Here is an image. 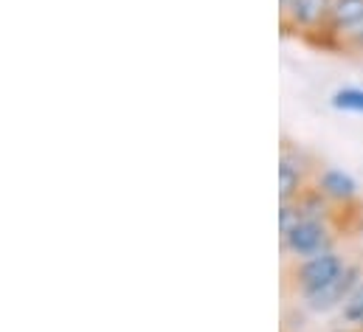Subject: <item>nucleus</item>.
Wrapping results in <instances>:
<instances>
[{
	"label": "nucleus",
	"instance_id": "nucleus-1",
	"mask_svg": "<svg viewBox=\"0 0 363 332\" xmlns=\"http://www.w3.org/2000/svg\"><path fill=\"white\" fill-rule=\"evenodd\" d=\"M347 265L350 262L338 250H321L315 256L298 259L290 270V282H293L296 293L301 299H307V296H315L318 290H324L327 284H333L347 270Z\"/></svg>",
	"mask_w": 363,
	"mask_h": 332
},
{
	"label": "nucleus",
	"instance_id": "nucleus-2",
	"mask_svg": "<svg viewBox=\"0 0 363 332\" xmlns=\"http://www.w3.org/2000/svg\"><path fill=\"white\" fill-rule=\"evenodd\" d=\"M279 245L284 256L307 259L321 250H333V228L330 220H315V217H301L287 234H279Z\"/></svg>",
	"mask_w": 363,
	"mask_h": 332
},
{
	"label": "nucleus",
	"instance_id": "nucleus-3",
	"mask_svg": "<svg viewBox=\"0 0 363 332\" xmlns=\"http://www.w3.org/2000/svg\"><path fill=\"white\" fill-rule=\"evenodd\" d=\"M333 0H279L281 31H296L298 37L327 26Z\"/></svg>",
	"mask_w": 363,
	"mask_h": 332
},
{
	"label": "nucleus",
	"instance_id": "nucleus-4",
	"mask_svg": "<svg viewBox=\"0 0 363 332\" xmlns=\"http://www.w3.org/2000/svg\"><path fill=\"white\" fill-rule=\"evenodd\" d=\"M361 279H363V267L358 262H350L347 270H344L333 284H327V287L318 290L315 296H307V299H304V307L313 310V313H330V310H335V307H344V301L352 296V290L361 284Z\"/></svg>",
	"mask_w": 363,
	"mask_h": 332
},
{
	"label": "nucleus",
	"instance_id": "nucleus-5",
	"mask_svg": "<svg viewBox=\"0 0 363 332\" xmlns=\"http://www.w3.org/2000/svg\"><path fill=\"white\" fill-rule=\"evenodd\" d=\"M313 183L318 186V192H321L333 206H352V203L358 200V180H355L350 172L338 169V166L321 169Z\"/></svg>",
	"mask_w": 363,
	"mask_h": 332
},
{
	"label": "nucleus",
	"instance_id": "nucleus-6",
	"mask_svg": "<svg viewBox=\"0 0 363 332\" xmlns=\"http://www.w3.org/2000/svg\"><path fill=\"white\" fill-rule=\"evenodd\" d=\"M327 26L344 37L355 34L363 26V0H333Z\"/></svg>",
	"mask_w": 363,
	"mask_h": 332
},
{
	"label": "nucleus",
	"instance_id": "nucleus-7",
	"mask_svg": "<svg viewBox=\"0 0 363 332\" xmlns=\"http://www.w3.org/2000/svg\"><path fill=\"white\" fill-rule=\"evenodd\" d=\"M293 203H296V209H298L301 217H315V220H330L333 217V209H330L333 203L318 192L315 183H310Z\"/></svg>",
	"mask_w": 363,
	"mask_h": 332
},
{
	"label": "nucleus",
	"instance_id": "nucleus-8",
	"mask_svg": "<svg viewBox=\"0 0 363 332\" xmlns=\"http://www.w3.org/2000/svg\"><path fill=\"white\" fill-rule=\"evenodd\" d=\"M330 104L338 113H358V116H363V87H355V84L338 87L330 96Z\"/></svg>",
	"mask_w": 363,
	"mask_h": 332
},
{
	"label": "nucleus",
	"instance_id": "nucleus-9",
	"mask_svg": "<svg viewBox=\"0 0 363 332\" xmlns=\"http://www.w3.org/2000/svg\"><path fill=\"white\" fill-rule=\"evenodd\" d=\"M341 319H344V324H350V327H361L363 324V279H361V284L352 290V296L344 301Z\"/></svg>",
	"mask_w": 363,
	"mask_h": 332
},
{
	"label": "nucleus",
	"instance_id": "nucleus-10",
	"mask_svg": "<svg viewBox=\"0 0 363 332\" xmlns=\"http://www.w3.org/2000/svg\"><path fill=\"white\" fill-rule=\"evenodd\" d=\"M301 220L296 203H279V234H287L296 223Z\"/></svg>",
	"mask_w": 363,
	"mask_h": 332
},
{
	"label": "nucleus",
	"instance_id": "nucleus-11",
	"mask_svg": "<svg viewBox=\"0 0 363 332\" xmlns=\"http://www.w3.org/2000/svg\"><path fill=\"white\" fill-rule=\"evenodd\" d=\"M347 48H350V51H363V26L355 34L347 37Z\"/></svg>",
	"mask_w": 363,
	"mask_h": 332
},
{
	"label": "nucleus",
	"instance_id": "nucleus-12",
	"mask_svg": "<svg viewBox=\"0 0 363 332\" xmlns=\"http://www.w3.org/2000/svg\"><path fill=\"white\" fill-rule=\"evenodd\" d=\"M330 332H363L361 327H350V324H347V327H338V330H330Z\"/></svg>",
	"mask_w": 363,
	"mask_h": 332
},
{
	"label": "nucleus",
	"instance_id": "nucleus-13",
	"mask_svg": "<svg viewBox=\"0 0 363 332\" xmlns=\"http://www.w3.org/2000/svg\"><path fill=\"white\" fill-rule=\"evenodd\" d=\"M361 330H363V324H361Z\"/></svg>",
	"mask_w": 363,
	"mask_h": 332
}]
</instances>
